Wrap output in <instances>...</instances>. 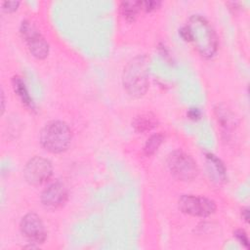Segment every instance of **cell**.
<instances>
[{
    "label": "cell",
    "mask_w": 250,
    "mask_h": 250,
    "mask_svg": "<svg viewBox=\"0 0 250 250\" xmlns=\"http://www.w3.org/2000/svg\"><path fill=\"white\" fill-rule=\"evenodd\" d=\"M163 142V135L162 134H154L152 136H150V138L146 141L144 150L145 153L146 155H151L153 154L158 147L160 146V145Z\"/></svg>",
    "instance_id": "cell-12"
},
{
    "label": "cell",
    "mask_w": 250,
    "mask_h": 250,
    "mask_svg": "<svg viewBox=\"0 0 250 250\" xmlns=\"http://www.w3.org/2000/svg\"><path fill=\"white\" fill-rule=\"evenodd\" d=\"M184 39L194 44L202 57L210 58L217 50V39L210 24L201 17L193 16L182 29Z\"/></svg>",
    "instance_id": "cell-1"
},
{
    "label": "cell",
    "mask_w": 250,
    "mask_h": 250,
    "mask_svg": "<svg viewBox=\"0 0 250 250\" xmlns=\"http://www.w3.org/2000/svg\"><path fill=\"white\" fill-rule=\"evenodd\" d=\"M171 174L181 181H191L198 174V167L191 156L182 150L172 152L167 159Z\"/></svg>",
    "instance_id": "cell-3"
},
{
    "label": "cell",
    "mask_w": 250,
    "mask_h": 250,
    "mask_svg": "<svg viewBox=\"0 0 250 250\" xmlns=\"http://www.w3.org/2000/svg\"><path fill=\"white\" fill-rule=\"evenodd\" d=\"M121 9L124 17L133 20L138 14L139 10L142 9V2H123Z\"/></svg>",
    "instance_id": "cell-13"
},
{
    "label": "cell",
    "mask_w": 250,
    "mask_h": 250,
    "mask_svg": "<svg viewBox=\"0 0 250 250\" xmlns=\"http://www.w3.org/2000/svg\"><path fill=\"white\" fill-rule=\"evenodd\" d=\"M67 198V189L62 182L50 184L41 193L42 205L50 210L57 209L64 204Z\"/></svg>",
    "instance_id": "cell-9"
},
{
    "label": "cell",
    "mask_w": 250,
    "mask_h": 250,
    "mask_svg": "<svg viewBox=\"0 0 250 250\" xmlns=\"http://www.w3.org/2000/svg\"><path fill=\"white\" fill-rule=\"evenodd\" d=\"M19 4H20V2H15V1H12V2L9 1V2H7V1H6V2H4V3L2 4V6H3V10H4V11L11 13V12H14V11L17 10Z\"/></svg>",
    "instance_id": "cell-14"
},
{
    "label": "cell",
    "mask_w": 250,
    "mask_h": 250,
    "mask_svg": "<svg viewBox=\"0 0 250 250\" xmlns=\"http://www.w3.org/2000/svg\"><path fill=\"white\" fill-rule=\"evenodd\" d=\"M235 235L236 237L239 239V241L243 244H245V246L247 247L248 246V239H247V236L245 234V232L243 230H237L235 232Z\"/></svg>",
    "instance_id": "cell-15"
},
{
    "label": "cell",
    "mask_w": 250,
    "mask_h": 250,
    "mask_svg": "<svg viewBox=\"0 0 250 250\" xmlns=\"http://www.w3.org/2000/svg\"><path fill=\"white\" fill-rule=\"evenodd\" d=\"M21 33L33 57L41 60L48 56L49 45L33 24L28 21H22Z\"/></svg>",
    "instance_id": "cell-6"
},
{
    "label": "cell",
    "mask_w": 250,
    "mask_h": 250,
    "mask_svg": "<svg viewBox=\"0 0 250 250\" xmlns=\"http://www.w3.org/2000/svg\"><path fill=\"white\" fill-rule=\"evenodd\" d=\"M13 86H14L15 92L18 94V96L20 97L21 102L25 105H27L28 107L32 108L33 107L32 100L30 98V96L28 95V92H27V90L25 88V85L22 82V80L20 77H14V79H13Z\"/></svg>",
    "instance_id": "cell-10"
},
{
    "label": "cell",
    "mask_w": 250,
    "mask_h": 250,
    "mask_svg": "<svg viewBox=\"0 0 250 250\" xmlns=\"http://www.w3.org/2000/svg\"><path fill=\"white\" fill-rule=\"evenodd\" d=\"M22 235L32 243H43L47 236V231L41 218L35 213L24 215L20 224Z\"/></svg>",
    "instance_id": "cell-8"
},
{
    "label": "cell",
    "mask_w": 250,
    "mask_h": 250,
    "mask_svg": "<svg viewBox=\"0 0 250 250\" xmlns=\"http://www.w3.org/2000/svg\"><path fill=\"white\" fill-rule=\"evenodd\" d=\"M155 124L156 120L154 116H151L150 114H142L134 120V127L139 132L149 131L155 126Z\"/></svg>",
    "instance_id": "cell-11"
},
{
    "label": "cell",
    "mask_w": 250,
    "mask_h": 250,
    "mask_svg": "<svg viewBox=\"0 0 250 250\" xmlns=\"http://www.w3.org/2000/svg\"><path fill=\"white\" fill-rule=\"evenodd\" d=\"M72 138L68 125L60 120L48 122L40 132V143L42 146L52 152L61 153L67 149Z\"/></svg>",
    "instance_id": "cell-2"
},
{
    "label": "cell",
    "mask_w": 250,
    "mask_h": 250,
    "mask_svg": "<svg viewBox=\"0 0 250 250\" xmlns=\"http://www.w3.org/2000/svg\"><path fill=\"white\" fill-rule=\"evenodd\" d=\"M53 173L51 162L43 157L35 156L29 159L23 168L25 181L32 186H40L46 183Z\"/></svg>",
    "instance_id": "cell-5"
},
{
    "label": "cell",
    "mask_w": 250,
    "mask_h": 250,
    "mask_svg": "<svg viewBox=\"0 0 250 250\" xmlns=\"http://www.w3.org/2000/svg\"><path fill=\"white\" fill-rule=\"evenodd\" d=\"M179 208L182 212L190 216L207 217L214 213L216 205L214 201L195 195H183L179 199Z\"/></svg>",
    "instance_id": "cell-7"
},
{
    "label": "cell",
    "mask_w": 250,
    "mask_h": 250,
    "mask_svg": "<svg viewBox=\"0 0 250 250\" xmlns=\"http://www.w3.org/2000/svg\"><path fill=\"white\" fill-rule=\"evenodd\" d=\"M124 87L131 95L141 96L147 87L146 70L143 60L134 61L130 63L124 73Z\"/></svg>",
    "instance_id": "cell-4"
}]
</instances>
